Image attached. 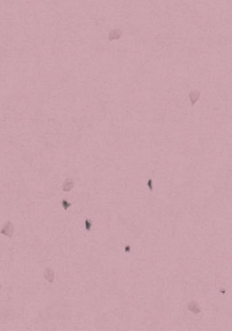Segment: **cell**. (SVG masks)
<instances>
[{"instance_id":"cell-7","label":"cell","mask_w":232,"mask_h":331,"mask_svg":"<svg viewBox=\"0 0 232 331\" xmlns=\"http://www.w3.org/2000/svg\"><path fill=\"white\" fill-rule=\"evenodd\" d=\"M85 229L87 232L90 231V229H91V222L89 220H85Z\"/></svg>"},{"instance_id":"cell-3","label":"cell","mask_w":232,"mask_h":331,"mask_svg":"<svg viewBox=\"0 0 232 331\" xmlns=\"http://www.w3.org/2000/svg\"><path fill=\"white\" fill-rule=\"evenodd\" d=\"M189 96V100H191V104L193 106L195 104V102L198 100L199 96H200V92H199V91H197V90L191 91Z\"/></svg>"},{"instance_id":"cell-8","label":"cell","mask_w":232,"mask_h":331,"mask_svg":"<svg viewBox=\"0 0 232 331\" xmlns=\"http://www.w3.org/2000/svg\"><path fill=\"white\" fill-rule=\"evenodd\" d=\"M62 205L64 206V209L66 210V209H68V207H70V203H68V202H66V200H62Z\"/></svg>"},{"instance_id":"cell-9","label":"cell","mask_w":232,"mask_h":331,"mask_svg":"<svg viewBox=\"0 0 232 331\" xmlns=\"http://www.w3.org/2000/svg\"><path fill=\"white\" fill-rule=\"evenodd\" d=\"M148 186H149V189H150L151 191L153 190V187H152V179H149L148 180Z\"/></svg>"},{"instance_id":"cell-2","label":"cell","mask_w":232,"mask_h":331,"mask_svg":"<svg viewBox=\"0 0 232 331\" xmlns=\"http://www.w3.org/2000/svg\"><path fill=\"white\" fill-rule=\"evenodd\" d=\"M44 277L47 280L48 282L52 283L55 279V272H54L53 268H47L45 270V272H44Z\"/></svg>"},{"instance_id":"cell-5","label":"cell","mask_w":232,"mask_h":331,"mask_svg":"<svg viewBox=\"0 0 232 331\" xmlns=\"http://www.w3.org/2000/svg\"><path fill=\"white\" fill-rule=\"evenodd\" d=\"M74 180L72 178H68L64 182V184H62V191L64 192H70L74 188Z\"/></svg>"},{"instance_id":"cell-1","label":"cell","mask_w":232,"mask_h":331,"mask_svg":"<svg viewBox=\"0 0 232 331\" xmlns=\"http://www.w3.org/2000/svg\"><path fill=\"white\" fill-rule=\"evenodd\" d=\"M0 233H1L2 235L7 236L8 238H11L12 236H13V233H14V225L12 224V222H7V223L5 224V226L0 230Z\"/></svg>"},{"instance_id":"cell-6","label":"cell","mask_w":232,"mask_h":331,"mask_svg":"<svg viewBox=\"0 0 232 331\" xmlns=\"http://www.w3.org/2000/svg\"><path fill=\"white\" fill-rule=\"evenodd\" d=\"M187 308H189V311L193 312L195 314H197L200 312V307H199L198 303L197 301H191L187 305Z\"/></svg>"},{"instance_id":"cell-4","label":"cell","mask_w":232,"mask_h":331,"mask_svg":"<svg viewBox=\"0 0 232 331\" xmlns=\"http://www.w3.org/2000/svg\"><path fill=\"white\" fill-rule=\"evenodd\" d=\"M121 36H122V31L119 29H114V30H112V31L109 33V35H108V40H109V41L118 40L121 38Z\"/></svg>"},{"instance_id":"cell-10","label":"cell","mask_w":232,"mask_h":331,"mask_svg":"<svg viewBox=\"0 0 232 331\" xmlns=\"http://www.w3.org/2000/svg\"><path fill=\"white\" fill-rule=\"evenodd\" d=\"M0 287H1V286H0Z\"/></svg>"}]
</instances>
